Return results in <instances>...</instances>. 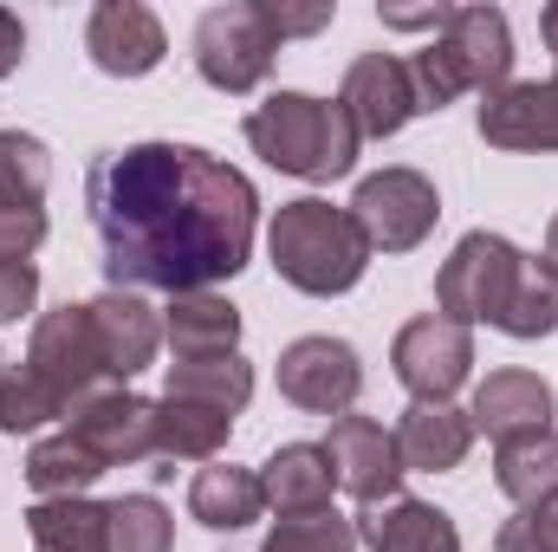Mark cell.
I'll return each mask as SVG.
<instances>
[{"label":"cell","instance_id":"obj_1","mask_svg":"<svg viewBox=\"0 0 558 552\" xmlns=\"http://www.w3.org/2000/svg\"><path fill=\"white\" fill-rule=\"evenodd\" d=\"M85 208L111 292H215L254 254V182L195 143H131L92 163Z\"/></svg>","mask_w":558,"mask_h":552},{"label":"cell","instance_id":"obj_2","mask_svg":"<svg viewBox=\"0 0 558 552\" xmlns=\"http://www.w3.org/2000/svg\"><path fill=\"white\" fill-rule=\"evenodd\" d=\"M435 305H441V319H454V325H494V332L533 345V338H546L558 325V279L546 274V261L520 254L507 235L474 228V235H461L454 254L441 261V274H435Z\"/></svg>","mask_w":558,"mask_h":552},{"label":"cell","instance_id":"obj_3","mask_svg":"<svg viewBox=\"0 0 558 552\" xmlns=\"http://www.w3.org/2000/svg\"><path fill=\"white\" fill-rule=\"evenodd\" d=\"M247 143L254 156H267L279 176L299 182H338L357 169V124L338 98H312V92H274L267 105L247 111Z\"/></svg>","mask_w":558,"mask_h":552},{"label":"cell","instance_id":"obj_4","mask_svg":"<svg viewBox=\"0 0 558 552\" xmlns=\"http://www.w3.org/2000/svg\"><path fill=\"white\" fill-rule=\"evenodd\" d=\"M267 254H274V274L312 299L351 292L371 267V241L357 235L351 208H331L325 195L279 202L274 228H267Z\"/></svg>","mask_w":558,"mask_h":552},{"label":"cell","instance_id":"obj_5","mask_svg":"<svg viewBox=\"0 0 558 552\" xmlns=\"http://www.w3.org/2000/svg\"><path fill=\"white\" fill-rule=\"evenodd\" d=\"M274 59H279V39L267 33V20H260V7H254V0L208 7V13L195 20V72H202L215 92L241 98V92L267 85Z\"/></svg>","mask_w":558,"mask_h":552},{"label":"cell","instance_id":"obj_6","mask_svg":"<svg viewBox=\"0 0 558 552\" xmlns=\"http://www.w3.org/2000/svg\"><path fill=\"white\" fill-rule=\"evenodd\" d=\"M435 215H441V195L422 169H377L351 195V221L371 241V254H416L435 235Z\"/></svg>","mask_w":558,"mask_h":552},{"label":"cell","instance_id":"obj_7","mask_svg":"<svg viewBox=\"0 0 558 552\" xmlns=\"http://www.w3.org/2000/svg\"><path fill=\"white\" fill-rule=\"evenodd\" d=\"M390 371H397V384H403L410 397L448 404V397L468 384V371H474V338H468V325H454V319H441V312H422V319H410V325L397 332Z\"/></svg>","mask_w":558,"mask_h":552},{"label":"cell","instance_id":"obj_8","mask_svg":"<svg viewBox=\"0 0 558 552\" xmlns=\"http://www.w3.org/2000/svg\"><path fill=\"white\" fill-rule=\"evenodd\" d=\"M357 391H364V364L344 338L312 332V338H292L279 351V397L286 404H299L312 416H351Z\"/></svg>","mask_w":558,"mask_h":552},{"label":"cell","instance_id":"obj_9","mask_svg":"<svg viewBox=\"0 0 558 552\" xmlns=\"http://www.w3.org/2000/svg\"><path fill=\"white\" fill-rule=\"evenodd\" d=\"M65 429L105 461V468H131V461H149L156 455V404L137 397L131 384H105L92 397H78L65 410Z\"/></svg>","mask_w":558,"mask_h":552},{"label":"cell","instance_id":"obj_10","mask_svg":"<svg viewBox=\"0 0 558 552\" xmlns=\"http://www.w3.org/2000/svg\"><path fill=\"white\" fill-rule=\"evenodd\" d=\"M26 364H33V371L65 397V404H78V397H92V391H105V384H111V371H105V351H98V332H92V312H85V305H59V312H46V319L33 325Z\"/></svg>","mask_w":558,"mask_h":552},{"label":"cell","instance_id":"obj_11","mask_svg":"<svg viewBox=\"0 0 558 552\" xmlns=\"http://www.w3.org/2000/svg\"><path fill=\"white\" fill-rule=\"evenodd\" d=\"M325 455H331L338 488H344L351 501H364V507L397 501V488H403V475H410V468H403V448H397V429H384L377 416H338Z\"/></svg>","mask_w":558,"mask_h":552},{"label":"cell","instance_id":"obj_12","mask_svg":"<svg viewBox=\"0 0 558 552\" xmlns=\"http://www.w3.org/2000/svg\"><path fill=\"white\" fill-rule=\"evenodd\" d=\"M435 46H441V59L454 65L461 92L494 98V92L513 85V26H507L500 7H454L448 26L435 33Z\"/></svg>","mask_w":558,"mask_h":552},{"label":"cell","instance_id":"obj_13","mask_svg":"<svg viewBox=\"0 0 558 552\" xmlns=\"http://www.w3.org/2000/svg\"><path fill=\"white\" fill-rule=\"evenodd\" d=\"M338 105L351 111L357 137H397L410 118H422L416 85H410V59H397V52H364V59H351L344 85H338Z\"/></svg>","mask_w":558,"mask_h":552},{"label":"cell","instance_id":"obj_14","mask_svg":"<svg viewBox=\"0 0 558 552\" xmlns=\"http://www.w3.org/2000/svg\"><path fill=\"white\" fill-rule=\"evenodd\" d=\"M85 52L111 79H143V72L162 65L169 39H162V20L143 0H98L92 20H85Z\"/></svg>","mask_w":558,"mask_h":552},{"label":"cell","instance_id":"obj_15","mask_svg":"<svg viewBox=\"0 0 558 552\" xmlns=\"http://www.w3.org/2000/svg\"><path fill=\"white\" fill-rule=\"evenodd\" d=\"M553 384L539 371H487L481 391H474V435H487L494 448L500 442H526V435H553Z\"/></svg>","mask_w":558,"mask_h":552},{"label":"cell","instance_id":"obj_16","mask_svg":"<svg viewBox=\"0 0 558 552\" xmlns=\"http://www.w3.org/2000/svg\"><path fill=\"white\" fill-rule=\"evenodd\" d=\"M481 137L494 149H520V156H553L558 149V72L539 85H507L481 105Z\"/></svg>","mask_w":558,"mask_h":552},{"label":"cell","instance_id":"obj_17","mask_svg":"<svg viewBox=\"0 0 558 552\" xmlns=\"http://www.w3.org/2000/svg\"><path fill=\"white\" fill-rule=\"evenodd\" d=\"M85 312H92V332H98V351H105L111 384H131L137 371L156 364V351H162V319L143 305L137 292H98V299H85Z\"/></svg>","mask_w":558,"mask_h":552},{"label":"cell","instance_id":"obj_18","mask_svg":"<svg viewBox=\"0 0 558 552\" xmlns=\"http://www.w3.org/2000/svg\"><path fill=\"white\" fill-rule=\"evenodd\" d=\"M260 494L279 520H299V514H331V494H338V475H331V455L325 442H286L267 455V475H260Z\"/></svg>","mask_w":558,"mask_h":552},{"label":"cell","instance_id":"obj_19","mask_svg":"<svg viewBox=\"0 0 558 552\" xmlns=\"http://www.w3.org/2000/svg\"><path fill=\"white\" fill-rule=\"evenodd\" d=\"M397 448H403V468L448 475L474 448V416L454 410V404H422V397H410V410L397 416Z\"/></svg>","mask_w":558,"mask_h":552},{"label":"cell","instance_id":"obj_20","mask_svg":"<svg viewBox=\"0 0 558 552\" xmlns=\"http://www.w3.org/2000/svg\"><path fill=\"white\" fill-rule=\"evenodd\" d=\"M357 540L371 552H461L454 520L441 507H428V501H410V494L364 507L357 514Z\"/></svg>","mask_w":558,"mask_h":552},{"label":"cell","instance_id":"obj_21","mask_svg":"<svg viewBox=\"0 0 558 552\" xmlns=\"http://www.w3.org/2000/svg\"><path fill=\"white\" fill-rule=\"evenodd\" d=\"M189 514L208 527V533H241L267 514V494H260V475L254 468H234V461H215L189 481Z\"/></svg>","mask_w":558,"mask_h":552},{"label":"cell","instance_id":"obj_22","mask_svg":"<svg viewBox=\"0 0 558 552\" xmlns=\"http://www.w3.org/2000/svg\"><path fill=\"white\" fill-rule=\"evenodd\" d=\"M162 338L175 345V358H215V351H241V312L221 292H175L162 305Z\"/></svg>","mask_w":558,"mask_h":552},{"label":"cell","instance_id":"obj_23","mask_svg":"<svg viewBox=\"0 0 558 552\" xmlns=\"http://www.w3.org/2000/svg\"><path fill=\"white\" fill-rule=\"evenodd\" d=\"M162 397H182V404H208V410H221V416H241L247 410V397H254V364H247L241 351L175 358Z\"/></svg>","mask_w":558,"mask_h":552},{"label":"cell","instance_id":"obj_24","mask_svg":"<svg viewBox=\"0 0 558 552\" xmlns=\"http://www.w3.org/2000/svg\"><path fill=\"white\" fill-rule=\"evenodd\" d=\"M234 435V416L208 410V404H182V397H162L156 404V455L162 461H215Z\"/></svg>","mask_w":558,"mask_h":552},{"label":"cell","instance_id":"obj_25","mask_svg":"<svg viewBox=\"0 0 558 552\" xmlns=\"http://www.w3.org/2000/svg\"><path fill=\"white\" fill-rule=\"evenodd\" d=\"M98 475H105V461H98L72 429L39 435V442L26 448V488H33L39 501H72V494H85Z\"/></svg>","mask_w":558,"mask_h":552},{"label":"cell","instance_id":"obj_26","mask_svg":"<svg viewBox=\"0 0 558 552\" xmlns=\"http://www.w3.org/2000/svg\"><path fill=\"white\" fill-rule=\"evenodd\" d=\"M26 533H33V552H111L105 507L85 501V494H72V501H33Z\"/></svg>","mask_w":558,"mask_h":552},{"label":"cell","instance_id":"obj_27","mask_svg":"<svg viewBox=\"0 0 558 552\" xmlns=\"http://www.w3.org/2000/svg\"><path fill=\"white\" fill-rule=\"evenodd\" d=\"M494 481H500V494H507L520 514L539 507V501H553L558 494V435L500 442V455H494Z\"/></svg>","mask_w":558,"mask_h":552},{"label":"cell","instance_id":"obj_28","mask_svg":"<svg viewBox=\"0 0 558 552\" xmlns=\"http://www.w3.org/2000/svg\"><path fill=\"white\" fill-rule=\"evenodd\" d=\"M72 410L33 364H7L0 371V435H33V429H46V422H59V416Z\"/></svg>","mask_w":558,"mask_h":552},{"label":"cell","instance_id":"obj_29","mask_svg":"<svg viewBox=\"0 0 558 552\" xmlns=\"http://www.w3.org/2000/svg\"><path fill=\"white\" fill-rule=\"evenodd\" d=\"M105 540H111V552H169L175 520L156 494H118V501H105Z\"/></svg>","mask_w":558,"mask_h":552},{"label":"cell","instance_id":"obj_30","mask_svg":"<svg viewBox=\"0 0 558 552\" xmlns=\"http://www.w3.org/2000/svg\"><path fill=\"white\" fill-rule=\"evenodd\" d=\"M52 149L26 131H0V208H46Z\"/></svg>","mask_w":558,"mask_h":552},{"label":"cell","instance_id":"obj_31","mask_svg":"<svg viewBox=\"0 0 558 552\" xmlns=\"http://www.w3.org/2000/svg\"><path fill=\"white\" fill-rule=\"evenodd\" d=\"M260 552H357V520H344V514H299V520H279L260 540Z\"/></svg>","mask_w":558,"mask_h":552},{"label":"cell","instance_id":"obj_32","mask_svg":"<svg viewBox=\"0 0 558 552\" xmlns=\"http://www.w3.org/2000/svg\"><path fill=\"white\" fill-rule=\"evenodd\" d=\"M260 7V20H267V33H274L279 46L286 39H312V33H325L331 20H338V7L331 0H312V7H286V0H254Z\"/></svg>","mask_w":558,"mask_h":552},{"label":"cell","instance_id":"obj_33","mask_svg":"<svg viewBox=\"0 0 558 552\" xmlns=\"http://www.w3.org/2000/svg\"><path fill=\"white\" fill-rule=\"evenodd\" d=\"M46 241V208H0V261H26Z\"/></svg>","mask_w":558,"mask_h":552},{"label":"cell","instance_id":"obj_34","mask_svg":"<svg viewBox=\"0 0 558 552\" xmlns=\"http://www.w3.org/2000/svg\"><path fill=\"white\" fill-rule=\"evenodd\" d=\"M39 299V267L33 261H0V325L26 319Z\"/></svg>","mask_w":558,"mask_h":552},{"label":"cell","instance_id":"obj_35","mask_svg":"<svg viewBox=\"0 0 558 552\" xmlns=\"http://www.w3.org/2000/svg\"><path fill=\"white\" fill-rule=\"evenodd\" d=\"M454 7H384V26L390 33H441Z\"/></svg>","mask_w":558,"mask_h":552},{"label":"cell","instance_id":"obj_36","mask_svg":"<svg viewBox=\"0 0 558 552\" xmlns=\"http://www.w3.org/2000/svg\"><path fill=\"white\" fill-rule=\"evenodd\" d=\"M20 59H26V26L0 7V79H13V72H20Z\"/></svg>","mask_w":558,"mask_h":552},{"label":"cell","instance_id":"obj_37","mask_svg":"<svg viewBox=\"0 0 558 552\" xmlns=\"http://www.w3.org/2000/svg\"><path fill=\"white\" fill-rule=\"evenodd\" d=\"M526 527H533V540H539L546 552H558V494L539 501V507H526Z\"/></svg>","mask_w":558,"mask_h":552},{"label":"cell","instance_id":"obj_38","mask_svg":"<svg viewBox=\"0 0 558 552\" xmlns=\"http://www.w3.org/2000/svg\"><path fill=\"white\" fill-rule=\"evenodd\" d=\"M494 552H546L539 540H533V527H526V514H513L500 533H494Z\"/></svg>","mask_w":558,"mask_h":552},{"label":"cell","instance_id":"obj_39","mask_svg":"<svg viewBox=\"0 0 558 552\" xmlns=\"http://www.w3.org/2000/svg\"><path fill=\"white\" fill-rule=\"evenodd\" d=\"M539 33H546V46H553V59H558V0L539 13Z\"/></svg>","mask_w":558,"mask_h":552},{"label":"cell","instance_id":"obj_40","mask_svg":"<svg viewBox=\"0 0 558 552\" xmlns=\"http://www.w3.org/2000/svg\"><path fill=\"white\" fill-rule=\"evenodd\" d=\"M546 274L558 279V215H553V228H546Z\"/></svg>","mask_w":558,"mask_h":552}]
</instances>
